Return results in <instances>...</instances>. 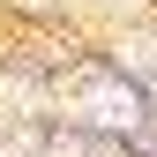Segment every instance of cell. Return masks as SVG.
Listing matches in <instances>:
<instances>
[{
    "mask_svg": "<svg viewBox=\"0 0 157 157\" xmlns=\"http://www.w3.org/2000/svg\"><path fill=\"white\" fill-rule=\"evenodd\" d=\"M82 112H90V120H105V127H135V97H127V90H90Z\"/></svg>",
    "mask_w": 157,
    "mask_h": 157,
    "instance_id": "6da1fadb",
    "label": "cell"
}]
</instances>
